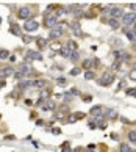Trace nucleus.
Instances as JSON below:
<instances>
[{
  "label": "nucleus",
  "mask_w": 136,
  "mask_h": 152,
  "mask_svg": "<svg viewBox=\"0 0 136 152\" xmlns=\"http://www.w3.org/2000/svg\"><path fill=\"white\" fill-rule=\"evenodd\" d=\"M113 80H114V75H113L111 72H105V74L102 75V78H99V85H102V86H109V85L113 83Z\"/></svg>",
  "instance_id": "f257e3e1"
},
{
  "label": "nucleus",
  "mask_w": 136,
  "mask_h": 152,
  "mask_svg": "<svg viewBox=\"0 0 136 152\" xmlns=\"http://www.w3.org/2000/svg\"><path fill=\"white\" fill-rule=\"evenodd\" d=\"M17 17L19 19H24L25 22L31 21V9H30L28 6H22V8L19 9V13H17Z\"/></svg>",
  "instance_id": "f03ea898"
},
{
  "label": "nucleus",
  "mask_w": 136,
  "mask_h": 152,
  "mask_svg": "<svg viewBox=\"0 0 136 152\" xmlns=\"http://www.w3.org/2000/svg\"><path fill=\"white\" fill-rule=\"evenodd\" d=\"M39 28V24L35 21V19H31V21H27V22H24V30L27 31V33H33V31H36Z\"/></svg>",
  "instance_id": "7ed1b4c3"
},
{
  "label": "nucleus",
  "mask_w": 136,
  "mask_h": 152,
  "mask_svg": "<svg viewBox=\"0 0 136 152\" xmlns=\"http://www.w3.org/2000/svg\"><path fill=\"white\" fill-rule=\"evenodd\" d=\"M35 60L41 61L42 60V55L39 54V52H36V50H28L27 54H25V61L30 63V61H35Z\"/></svg>",
  "instance_id": "20e7f679"
},
{
  "label": "nucleus",
  "mask_w": 136,
  "mask_h": 152,
  "mask_svg": "<svg viewBox=\"0 0 136 152\" xmlns=\"http://www.w3.org/2000/svg\"><path fill=\"white\" fill-rule=\"evenodd\" d=\"M61 35H63V28H61V25H58V24H56V27H53L49 31V38L50 39H58V38H61Z\"/></svg>",
  "instance_id": "39448f33"
},
{
  "label": "nucleus",
  "mask_w": 136,
  "mask_h": 152,
  "mask_svg": "<svg viewBox=\"0 0 136 152\" xmlns=\"http://www.w3.org/2000/svg\"><path fill=\"white\" fill-rule=\"evenodd\" d=\"M56 22H58V14H50V16L45 17L44 24L47 28H53V27H56Z\"/></svg>",
  "instance_id": "423d86ee"
},
{
  "label": "nucleus",
  "mask_w": 136,
  "mask_h": 152,
  "mask_svg": "<svg viewBox=\"0 0 136 152\" xmlns=\"http://www.w3.org/2000/svg\"><path fill=\"white\" fill-rule=\"evenodd\" d=\"M50 94H52V90H44V91H41V94H39V99H38V105L47 104V102H49V97H50Z\"/></svg>",
  "instance_id": "0eeeda50"
},
{
  "label": "nucleus",
  "mask_w": 136,
  "mask_h": 152,
  "mask_svg": "<svg viewBox=\"0 0 136 152\" xmlns=\"http://www.w3.org/2000/svg\"><path fill=\"white\" fill-rule=\"evenodd\" d=\"M124 9L122 8H117V6H114V8H109V16H111V19H119V17H124Z\"/></svg>",
  "instance_id": "6e6552de"
},
{
  "label": "nucleus",
  "mask_w": 136,
  "mask_h": 152,
  "mask_svg": "<svg viewBox=\"0 0 136 152\" xmlns=\"http://www.w3.org/2000/svg\"><path fill=\"white\" fill-rule=\"evenodd\" d=\"M122 21H124V25H130L133 24V22H136V13H125L124 17H122Z\"/></svg>",
  "instance_id": "1a4fd4ad"
},
{
  "label": "nucleus",
  "mask_w": 136,
  "mask_h": 152,
  "mask_svg": "<svg viewBox=\"0 0 136 152\" xmlns=\"http://www.w3.org/2000/svg\"><path fill=\"white\" fill-rule=\"evenodd\" d=\"M9 33H11V35H14V36H21L22 35V30H21V27H19L17 24H14V22H13V24L9 25Z\"/></svg>",
  "instance_id": "9d476101"
},
{
  "label": "nucleus",
  "mask_w": 136,
  "mask_h": 152,
  "mask_svg": "<svg viewBox=\"0 0 136 152\" xmlns=\"http://www.w3.org/2000/svg\"><path fill=\"white\" fill-rule=\"evenodd\" d=\"M102 107L100 105H95V107H92L91 108V115H94L95 116V121H100V118H102Z\"/></svg>",
  "instance_id": "9b49d317"
},
{
  "label": "nucleus",
  "mask_w": 136,
  "mask_h": 152,
  "mask_svg": "<svg viewBox=\"0 0 136 152\" xmlns=\"http://www.w3.org/2000/svg\"><path fill=\"white\" fill-rule=\"evenodd\" d=\"M108 25H109V28H113V30H117V28L121 27V22H119L117 19H111V17H109Z\"/></svg>",
  "instance_id": "f8f14e48"
},
{
  "label": "nucleus",
  "mask_w": 136,
  "mask_h": 152,
  "mask_svg": "<svg viewBox=\"0 0 136 152\" xmlns=\"http://www.w3.org/2000/svg\"><path fill=\"white\" fill-rule=\"evenodd\" d=\"M45 85H47V82L42 80V78H39V80H33V86L35 88H44Z\"/></svg>",
  "instance_id": "ddd939ff"
},
{
  "label": "nucleus",
  "mask_w": 136,
  "mask_h": 152,
  "mask_svg": "<svg viewBox=\"0 0 136 152\" xmlns=\"http://www.w3.org/2000/svg\"><path fill=\"white\" fill-rule=\"evenodd\" d=\"M59 54H61V57H64V58H69V57H71V54H72V52L67 49V46H64V47H61V50H59Z\"/></svg>",
  "instance_id": "4468645a"
},
{
  "label": "nucleus",
  "mask_w": 136,
  "mask_h": 152,
  "mask_svg": "<svg viewBox=\"0 0 136 152\" xmlns=\"http://www.w3.org/2000/svg\"><path fill=\"white\" fill-rule=\"evenodd\" d=\"M55 108H56V104H55V102H47V105H42V110H44V111H47V110L53 111Z\"/></svg>",
  "instance_id": "2eb2a0df"
},
{
  "label": "nucleus",
  "mask_w": 136,
  "mask_h": 152,
  "mask_svg": "<svg viewBox=\"0 0 136 152\" xmlns=\"http://www.w3.org/2000/svg\"><path fill=\"white\" fill-rule=\"evenodd\" d=\"M125 35H127V38L130 39V41H136V31L135 30H125Z\"/></svg>",
  "instance_id": "dca6fc26"
},
{
  "label": "nucleus",
  "mask_w": 136,
  "mask_h": 152,
  "mask_svg": "<svg viewBox=\"0 0 136 152\" xmlns=\"http://www.w3.org/2000/svg\"><path fill=\"white\" fill-rule=\"evenodd\" d=\"M72 30H74V33L77 36H81L83 35L81 30H80V24H78V22H74V24H72Z\"/></svg>",
  "instance_id": "f3484780"
},
{
  "label": "nucleus",
  "mask_w": 136,
  "mask_h": 152,
  "mask_svg": "<svg viewBox=\"0 0 136 152\" xmlns=\"http://www.w3.org/2000/svg\"><path fill=\"white\" fill-rule=\"evenodd\" d=\"M81 66H83V69H85V71H89V69H91V66H92V60H89V58L83 60Z\"/></svg>",
  "instance_id": "a211bd4d"
},
{
  "label": "nucleus",
  "mask_w": 136,
  "mask_h": 152,
  "mask_svg": "<svg viewBox=\"0 0 136 152\" xmlns=\"http://www.w3.org/2000/svg\"><path fill=\"white\" fill-rule=\"evenodd\" d=\"M85 78L86 80H92V78H95V72L91 71V69H89V71H85Z\"/></svg>",
  "instance_id": "6ab92c4d"
},
{
  "label": "nucleus",
  "mask_w": 136,
  "mask_h": 152,
  "mask_svg": "<svg viewBox=\"0 0 136 152\" xmlns=\"http://www.w3.org/2000/svg\"><path fill=\"white\" fill-rule=\"evenodd\" d=\"M9 57H11V55H9V52L6 50V49H2V50H0V60H8Z\"/></svg>",
  "instance_id": "aec40b11"
},
{
  "label": "nucleus",
  "mask_w": 136,
  "mask_h": 152,
  "mask_svg": "<svg viewBox=\"0 0 136 152\" xmlns=\"http://www.w3.org/2000/svg\"><path fill=\"white\" fill-rule=\"evenodd\" d=\"M13 74H14V69H13V68H5V69L2 71V75H3V77H8V75H13Z\"/></svg>",
  "instance_id": "412c9836"
},
{
  "label": "nucleus",
  "mask_w": 136,
  "mask_h": 152,
  "mask_svg": "<svg viewBox=\"0 0 136 152\" xmlns=\"http://www.w3.org/2000/svg\"><path fill=\"white\" fill-rule=\"evenodd\" d=\"M119 149H121V152H136V151L131 149L128 144H121V146H119Z\"/></svg>",
  "instance_id": "4be33fe9"
},
{
  "label": "nucleus",
  "mask_w": 136,
  "mask_h": 152,
  "mask_svg": "<svg viewBox=\"0 0 136 152\" xmlns=\"http://www.w3.org/2000/svg\"><path fill=\"white\" fill-rule=\"evenodd\" d=\"M31 71H33V69L30 68L28 64H24V66H22V68H21V72H22V74H24V75H25V74H30V72H31Z\"/></svg>",
  "instance_id": "5701e85b"
},
{
  "label": "nucleus",
  "mask_w": 136,
  "mask_h": 152,
  "mask_svg": "<svg viewBox=\"0 0 136 152\" xmlns=\"http://www.w3.org/2000/svg\"><path fill=\"white\" fill-rule=\"evenodd\" d=\"M35 41L38 42L39 47H45V46H47V41H45L44 38H38V39H35Z\"/></svg>",
  "instance_id": "b1692460"
},
{
  "label": "nucleus",
  "mask_w": 136,
  "mask_h": 152,
  "mask_svg": "<svg viewBox=\"0 0 136 152\" xmlns=\"http://www.w3.org/2000/svg\"><path fill=\"white\" fill-rule=\"evenodd\" d=\"M128 140H130L131 143H136V132L135 130L128 132Z\"/></svg>",
  "instance_id": "393cba45"
},
{
  "label": "nucleus",
  "mask_w": 136,
  "mask_h": 152,
  "mask_svg": "<svg viewBox=\"0 0 136 152\" xmlns=\"http://www.w3.org/2000/svg\"><path fill=\"white\" fill-rule=\"evenodd\" d=\"M78 57H80V55H78V52H77V50H75V52H72V54H71V57H69V60L75 63V61L78 60Z\"/></svg>",
  "instance_id": "a878e982"
},
{
  "label": "nucleus",
  "mask_w": 136,
  "mask_h": 152,
  "mask_svg": "<svg viewBox=\"0 0 136 152\" xmlns=\"http://www.w3.org/2000/svg\"><path fill=\"white\" fill-rule=\"evenodd\" d=\"M105 116L107 118H116V111L114 110H105Z\"/></svg>",
  "instance_id": "bb28decb"
},
{
  "label": "nucleus",
  "mask_w": 136,
  "mask_h": 152,
  "mask_svg": "<svg viewBox=\"0 0 136 152\" xmlns=\"http://www.w3.org/2000/svg\"><path fill=\"white\" fill-rule=\"evenodd\" d=\"M81 72V69L80 68H74V69H71V72H69V74L72 75V77H74V75H78Z\"/></svg>",
  "instance_id": "cd10ccee"
},
{
  "label": "nucleus",
  "mask_w": 136,
  "mask_h": 152,
  "mask_svg": "<svg viewBox=\"0 0 136 152\" xmlns=\"http://www.w3.org/2000/svg\"><path fill=\"white\" fill-rule=\"evenodd\" d=\"M56 83L61 85V86H64V85H66V78L64 77H58V78H56Z\"/></svg>",
  "instance_id": "c85d7f7f"
},
{
  "label": "nucleus",
  "mask_w": 136,
  "mask_h": 152,
  "mask_svg": "<svg viewBox=\"0 0 136 152\" xmlns=\"http://www.w3.org/2000/svg\"><path fill=\"white\" fill-rule=\"evenodd\" d=\"M125 92H127V96H136V88H128Z\"/></svg>",
  "instance_id": "c756f323"
},
{
  "label": "nucleus",
  "mask_w": 136,
  "mask_h": 152,
  "mask_svg": "<svg viewBox=\"0 0 136 152\" xmlns=\"http://www.w3.org/2000/svg\"><path fill=\"white\" fill-rule=\"evenodd\" d=\"M130 80L136 82V68H135V69H131V72H130Z\"/></svg>",
  "instance_id": "7c9ffc66"
},
{
  "label": "nucleus",
  "mask_w": 136,
  "mask_h": 152,
  "mask_svg": "<svg viewBox=\"0 0 136 152\" xmlns=\"http://www.w3.org/2000/svg\"><path fill=\"white\" fill-rule=\"evenodd\" d=\"M33 41H35V39H33L31 36H24V42H25V44H30V42H33Z\"/></svg>",
  "instance_id": "2f4dec72"
},
{
  "label": "nucleus",
  "mask_w": 136,
  "mask_h": 152,
  "mask_svg": "<svg viewBox=\"0 0 136 152\" xmlns=\"http://www.w3.org/2000/svg\"><path fill=\"white\" fill-rule=\"evenodd\" d=\"M14 77H16V78H17V80H22V78H24V77H25V75H24V74H22V72H21V71H19V72H16V74H14Z\"/></svg>",
  "instance_id": "473e14b6"
},
{
  "label": "nucleus",
  "mask_w": 136,
  "mask_h": 152,
  "mask_svg": "<svg viewBox=\"0 0 136 152\" xmlns=\"http://www.w3.org/2000/svg\"><path fill=\"white\" fill-rule=\"evenodd\" d=\"M119 68H121V60H116L113 63V69H119Z\"/></svg>",
  "instance_id": "72a5a7b5"
},
{
  "label": "nucleus",
  "mask_w": 136,
  "mask_h": 152,
  "mask_svg": "<svg viewBox=\"0 0 136 152\" xmlns=\"http://www.w3.org/2000/svg\"><path fill=\"white\" fill-rule=\"evenodd\" d=\"M69 94H71V96H78V94H80V91L75 90V88H72V90L69 91Z\"/></svg>",
  "instance_id": "f704fd0d"
},
{
  "label": "nucleus",
  "mask_w": 136,
  "mask_h": 152,
  "mask_svg": "<svg viewBox=\"0 0 136 152\" xmlns=\"http://www.w3.org/2000/svg\"><path fill=\"white\" fill-rule=\"evenodd\" d=\"M97 124H99V127H100L102 130H103V129L107 127V122H103V121H97Z\"/></svg>",
  "instance_id": "c9c22d12"
},
{
  "label": "nucleus",
  "mask_w": 136,
  "mask_h": 152,
  "mask_svg": "<svg viewBox=\"0 0 136 152\" xmlns=\"http://www.w3.org/2000/svg\"><path fill=\"white\" fill-rule=\"evenodd\" d=\"M67 121L71 122V124H72V122H77V118H75V115H71V118H69Z\"/></svg>",
  "instance_id": "e433bc0d"
},
{
  "label": "nucleus",
  "mask_w": 136,
  "mask_h": 152,
  "mask_svg": "<svg viewBox=\"0 0 136 152\" xmlns=\"http://www.w3.org/2000/svg\"><path fill=\"white\" fill-rule=\"evenodd\" d=\"M130 9H131V13H136V3H130Z\"/></svg>",
  "instance_id": "4c0bfd02"
},
{
  "label": "nucleus",
  "mask_w": 136,
  "mask_h": 152,
  "mask_svg": "<svg viewBox=\"0 0 136 152\" xmlns=\"http://www.w3.org/2000/svg\"><path fill=\"white\" fill-rule=\"evenodd\" d=\"M75 118H77V119H81V118H85V113H75Z\"/></svg>",
  "instance_id": "58836bf2"
},
{
  "label": "nucleus",
  "mask_w": 136,
  "mask_h": 152,
  "mask_svg": "<svg viewBox=\"0 0 136 152\" xmlns=\"http://www.w3.org/2000/svg\"><path fill=\"white\" fill-rule=\"evenodd\" d=\"M52 132H53L55 135H59V133H61V130H59V129H53V130H52Z\"/></svg>",
  "instance_id": "ea45409f"
},
{
  "label": "nucleus",
  "mask_w": 136,
  "mask_h": 152,
  "mask_svg": "<svg viewBox=\"0 0 136 152\" xmlns=\"http://www.w3.org/2000/svg\"><path fill=\"white\" fill-rule=\"evenodd\" d=\"M91 100H92L91 96H86V97H85V102H91Z\"/></svg>",
  "instance_id": "a19ab883"
},
{
  "label": "nucleus",
  "mask_w": 136,
  "mask_h": 152,
  "mask_svg": "<svg viewBox=\"0 0 136 152\" xmlns=\"http://www.w3.org/2000/svg\"><path fill=\"white\" fill-rule=\"evenodd\" d=\"M25 105H28V107H30V105H33V102L30 100V99H27V100H25Z\"/></svg>",
  "instance_id": "79ce46f5"
},
{
  "label": "nucleus",
  "mask_w": 136,
  "mask_h": 152,
  "mask_svg": "<svg viewBox=\"0 0 136 152\" xmlns=\"http://www.w3.org/2000/svg\"><path fill=\"white\" fill-rule=\"evenodd\" d=\"M89 129H92V130L95 129V124H94V122H89Z\"/></svg>",
  "instance_id": "37998d69"
},
{
  "label": "nucleus",
  "mask_w": 136,
  "mask_h": 152,
  "mask_svg": "<svg viewBox=\"0 0 136 152\" xmlns=\"http://www.w3.org/2000/svg\"><path fill=\"white\" fill-rule=\"evenodd\" d=\"M63 152H78V151H63Z\"/></svg>",
  "instance_id": "c03bdc74"
},
{
  "label": "nucleus",
  "mask_w": 136,
  "mask_h": 152,
  "mask_svg": "<svg viewBox=\"0 0 136 152\" xmlns=\"http://www.w3.org/2000/svg\"><path fill=\"white\" fill-rule=\"evenodd\" d=\"M133 30H135V31H136V22H135V28H133Z\"/></svg>",
  "instance_id": "a18cd8bd"
},
{
  "label": "nucleus",
  "mask_w": 136,
  "mask_h": 152,
  "mask_svg": "<svg viewBox=\"0 0 136 152\" xmlns=\"http://www.w3.org/2000/svg\"><path fill=\"white\" fill-rule=\"evenodd\" d=\"M0 25H2V19H0Z\"/></svg>",
  "instance_id": "49530a36"
}]
</instances>
